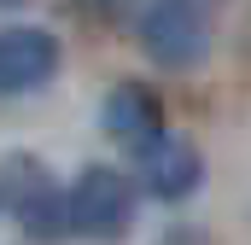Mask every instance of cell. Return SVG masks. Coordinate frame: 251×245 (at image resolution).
I'll return each instance as SVG.
<instances>
[{
    "instance_id": "6da1fadb",
    "label": "cell",
    "mask_w": 251,
    "mask_h": 245,
    "mask_svg": "<svg viewBox=\"0 0 251 245\" xmlns=\"http://www.w3.org/2000/svg\"><path fill=\"white\" fill-rule=\"evenodd\" d=\"M64 198H70V234H76V240L117 245L128 228H134V187H128V175L111 170V164H88Z\"/></svg>"
},
{
    "instance_id": "7a4b0ae2",
    "label": "cell",
    "mask_w": 251,
    "mask_h": 245,
    "mask_svg": "<svg viewBox=\"0 0 251 245\" xmlns=\"http://www.w3.org/2000/svg\"><path fill=\"white\" fill-rule=\"evenodd\" d=\"M140 53L158 70H193L210 47V24L199 0H146L140 12Z\"/></svg>"
},
{
    "instance_id": "3957f363",
    "label": "cell",
    "mask_w": 251,
    "mask_h": 245,
    "mask_svg": "<svg viewBox=\"0 0 251 245\" xmlns=\"http://www.w3.org/2000/svg\"><path fill=\"white\" fill-rule=\"evenodd\" d=\"M100 122L128 158H146V152H158L170 140L164 134V105H158V94L146 82H117L105 94V105H100Z\"/></svg>"
},
{
    "instance_id": "277c9868",
    "label": "cell",
    "mask_w": 251,
    "mask_h": 245,
    "mask_svg": "<svg viewBox=\"0 0 251 245\" xmlns=\"http://www.w3.org/2000/svg\"><path fill=\"white\" fill-rule=\"evenodd\" d=\"M59 70V35L35 24L0 29V94H35Z\"/></svg>"
},
{
    "instance_id": "5b68a950",
    "label": "cell",
    "mask_w": 251,
    "mask_h": 245,
    "mask_svg": "<svg viewBox=\"0 0 251 245\" xmlns=\"http://www.w3.org/2000/svg\"><path fill=\"white\" fill-rule=\"evenodd\" d=\"M140 181H146L152 198L181 204V198H193L199 181H204V158L193 152L187 140H164L158 152H146V158H140Z\"/></svg>"
},
{
    "instance_id": "8992f818",
    "label": "cell",
    "mask_w": 251,
    "mask_h": 245,
    "mask_svg": "<svg viewBox=\"0 0 251 245\" xmlns=\"http://www.w3.org/2000/svg\"><path fill=\"white\" fill-rule=\"evenodd\" d=\"M12 210H18V222H24V240H35V245L70 240V198H64L41 170L29 175V187L18 193V204H12Z\"/></svg>"
},
{
    "instance_id": "52a82bcc",
    "label": "cell",
    "mask_w": 251,
    "mask_h": 245,
    "mask_svg": "<svg viewBox=\"0 0 251 245\" xmlns=\"http://www.w3.org/2000/svg\"><path fill=\"white\" fill-rule=\"evenodd\" d=\"M29 175H35V164H29V158H12V164L0 170V210H12V204H18V193L29 187Z\"/></svg>"
},
{
    "instance_id": "ba28073f",
    "label": "cell",
    "mask_w": 251,
    "mask_h": 245,
    "mask_svg": "<svg viewBox=\"0 0 251 245\" xmlns=\"http://www.w3.org/2000/svg\"><path fill=\"white\" fill-rule=\"evenodd\" d=\"M0 6H24V0H0Z\"/></svg>"
}]
</instances>
